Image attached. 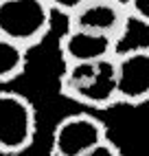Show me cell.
Wrapping results in <instances>:
<instances>
[{
    "mask_svg": "<svg viewBox=\"0 0 149 156\" xmlns=\"http://www.w3.org/2000/svg\"><path fill=\"white\" fill-rule=\"evenodd\" d=\"M57 86L68 101H74L77 106L90 112H103L119 106L114 57L105 62H94V64L61 66Z\"/></svg>",
    "mask_w": 149,
    "mask_h": 156,
    "instance_id": "6da1fadb",
    "label": "cell"
},
{
    "mask_svg": "<svg viewBox=\"0 0 149 156\" xmlns=\"http://www.w3.org/2000/svg\"><path fill=\"white\" fill-rule=\"evenodd\" d=\"M53 18L44 0H5L0 2V37L31 51L48 37Z\"/></svg>",
    "mask_w": 149,
    "mask_h": 156,
    "instance_id": "7a4b0ae2",
    "label": "cell"
},
{
    "mask_svg": "<svg viewBox=\"0 0 149 156\" xmlns=\"http://www.w3.org/2000/svg\"><path fill=\"white\" fill-rule=\"evenodd\" d=\"M37 112L26 95L18 90H0V154L18 156L35 141Z\"/></svg>",
    "mask_w": 149,
    "mask_h": 156,
    "instance_id": "3957f363",
    "label": "cell"
},
{
    "mask_svg": "<svg viewBox=\"0 0 149 156\" xmlns=\"http://www.w3.org/2000/svg\"><path fill=\"white\" fill-rule=\"evenodd\" d=\"M110 139L105 121L90 110L74 112L55 123L48 141V156H81Z\"/></svg>",
    "mask_w": 149,
    "mask_h": 156,
    "instance_id": "277c9868",
    "label": "cell"
},
{
    "mask_svg": "<svg viewBox=\"0 0 149 156\" xmlns=\"http://www.w3.org/2000/svg\"><path fill=\"white\" fill-rule=\"evenodd\" d=\"M66 27L123 42L130 33L132 18L125 0H86L70 18H66Z\"/></svg>",
    "mask_w": 149,
    "mask_h": 156,
    "instance_id": "5b68a950",
    "label": "cell"
},
{
    "mask_svg": "<svg viewBox=\"0 0 149 156\" xmlns=\"http://www.w3.org/2000/svg\"><path fill=\"white\" fill-rule=\"evenodd\" d=\"M119 106L149 103V46L121 48L114 57Z\"/></svg>",
    "mask_w": 149,
    "mask_h": 156,
    "instance_id": "8992f818",
    "label": "cell"
},
{
    "mask_svg": "<svg viewBox=\"0 0 149 156\" xmlns=\"http://www.w3.org/2000/svg\"><path fill=\"white\" fill-rule=\"evenodd\" d=\"M57 48H59V57L64 66L94 64V62H105V59L116 57V53L121 51V42L99 33L66 27L57 40Z\"/></svg>",
    "mask_w": 149,
    "mask_h": 156,
    "instance_id": "52a82bcc",
    "label": "cell"
},
{
    "mask_svg": "<svg viewBox=\"0 0 149 156\" xmlns=\"http://www.w3.org/2000/svg\"><path fill=\"white\" fill-rule=\"evenodd\" d=\"M31 51L11 40L0 37V86H7L24 75Z\"/></svg>",
    "mask_w": 149,
    "mask_h": 156,
    "instance_id": "ba28073f",
    "label": "cell"
},
{
    "mask_svg": "<svg viewBox=\"0 0 149 156\" xmlns=\"http://www.w3.org/2000/svg\"><path fill=\"white\" fill-rule=\"evenodd\" d=\"M127 11H130L132 24L138 22L149 29V0H125Z\"/></svg>",
    "mask_w": 149,
    "mask_h": 156,
    "instance_id": "9c48e42d",
    "label": "cell"
},
{
    "mask_svg": "<svg viewBox=\"0 0 149 156\" xmlns=\"http://www.w3.org/2000/svg\"><path fill=\"white\" fill-rule=\"evenodd\" d=\"M83 2H86V0H44V5L50 9L53 13H59L64 18H70Z\"/></svg>",
    "mask_w": 149,
    "mask_h": 156,
    "instance_id": "30bf717a",
    "label": "cell"
},
{
    "mask_svg": "<svg viewBox=\"0 0 149 156\" xmlns=\"http://www.w3.org/2000/svg\"><path fill=\"white\" fill-rule=\"evenodd\" d=\"M81 156H123V152H121V147H119L112 139H108V141H103L101 145L92 147L90 152L81 154Z\"/></svg>",
    "mask_w": 149,
    "mask_h": 156,
    "instance_id": "8fae6325",
    "label": "cell"
},
{
    "mask_svg": "<svg viewBox=\"0 0 149 156\" xmlns=\"http://www.w3.org/2000/svg\"><path fill=\"white\" fill-rule=\"evenodd\" d=\"M0 2H5V0H0Z\"/></svg>",
    "mask_w": 149,
    "mask_h": 156,
    "instance_id": "7c38bea8",
    "label": "cell"
}]
</instances>
